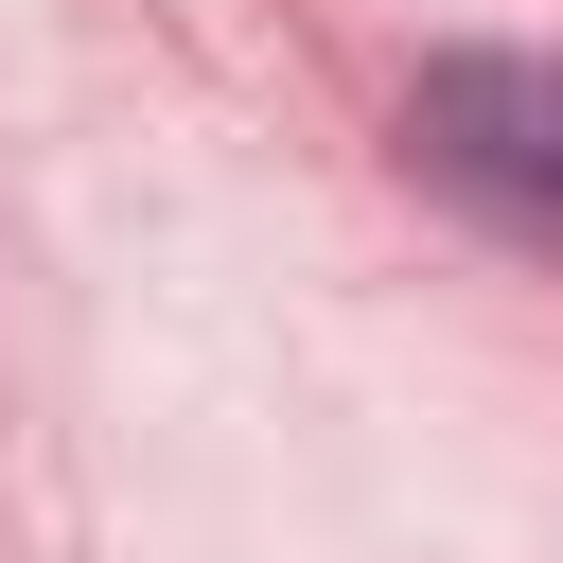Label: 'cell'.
Wrapping results in <instances>:
<instances>
[{
  "instance_id": "cell-1",
  "label": "cell",
  "mask_w": 563,
  "mask_h": 563,
  "mask_svg": "<svg viewBox=\"0 0 563 563\" xmlns=\"http://www.w3.org/2000/svg\"><path fill=\"white\" fill-rule=\"evenodd\" d=\"M405 158L510 246H563V53H440L405 88Z\"/></svg>"
}]
</instances>
